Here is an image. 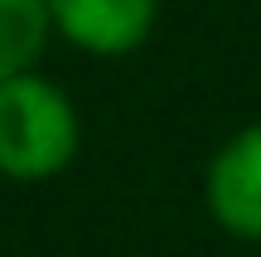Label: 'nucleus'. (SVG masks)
Listing matches in <instances>:
<instances>
[{
    "label": "nucleus",
    "mask_w": 261,
    "mask_h": 257,
    "mask_svg": "<svg viewBox=\"0 0 261 257\" xmlns=\"http://www.w3.org/2000/svg\"><path fill=\"white\" fill-rule=\"evenodd\" d=\"M77 155V112L39 73L0 83V175L15 184L54 180Z\"/></svg>",
    "instance_id": "1"
},
{
    "label": "nucleus",
    "mask_w": 261,
    "mask_h": 257,
    "mask_svg": "<svg viewBox=\"0 0 261 257\" xmlns=\"http://www.w3.org/2000/svg\"><path fill=\"white\" fill-rule=\"evenodd\" d=\"M203 199L218 228L261 243V122L242 126L218 146L203 180Z\"/></svg>",
    "instance_id": "2"
},
{
    "label": "nucleus",
    "mask_w": 261,
    "mask_h": 257,
    "mask_svg": "<svg viewBox=\"0 0 261 257\" xmlns=\"http://www.w3.org/2000/svg\"><path fill=\"white\" fill-rule=\"evenodd\" d=\"M54 29L83 54L121 58L140 49L155 25V0H48Z\"/></svg>",
    "instance_id": "3"
},
{
    "label": "nucleus",
    "mask_w": 261,
    "mask_h": 257,
    "mask_svg": "<svg viewBox=\"0 0 261 257\" xmlns=\"http://www.w3.org/2000/svg\"><path fill=\"white\" fill-rule=\"evenodd\" d=\"M54 15L48 0H0V83L24 78L44 49Z\"/></svg>",
    "instance_id": "4"
}]
</instances>
